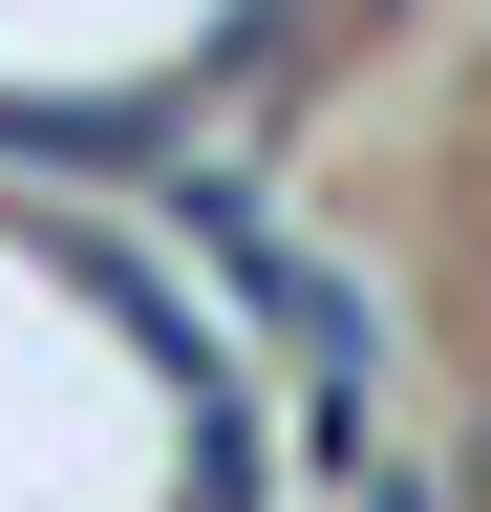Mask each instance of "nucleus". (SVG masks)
I'll use <instances>...</instances> for the list:
<instances>
[{
  "instance_id": "nucleus-1",
  "label": "nucleus",
  "mask_w": 491,
  "mask_h": 512,
  "mask_svg": "<svg viewBox=\"0 0 491 512\" xmlns=\"http://www.w3.org/2000/svg\"><path fill=\"white\" fill-rule=\"evenodd\" d=\"M342 491H363V512H427V491H406V470H342Z\"/></svg>"
}]
</instances>
